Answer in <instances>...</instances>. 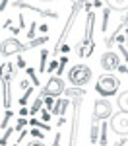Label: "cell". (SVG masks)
I'll return each instance as SVG.
<instances>
[{
  "instance_id": "cell-26",
  "label": "cell",
  "mask_w": 128,
  "mask_h": 146,
  "mask_svg": "<svg viewBox=\"0 0 128 146\" xmlns=\"http://www.w3.org/2000/svg\"><path fill=\"white\" fill-rule=\"evenodd\" d=\"M27 146H45V142L37 138V140H31V142H29V144H27Z\"/></svg>"
},
{
  "instance_id": "cell-35",
  "label": "cell",
  "mask_w": 128,
  "mask_h": 146,
  "mask_svg": "<svg viewBox=\"0 0 128 146\" xmlns=\"http://www.w3.org/2000/svg\"><path fill=\"white\" fill-rule=\"evenodd\" d=\"M6 4H8V0H2V10L6 8Z\"/></svg>"
},
{
  "instance_id": "cell-32",
  "label": "cell",
  "mask_w": 128,
  "mask_h": 146,
  "mask_svg": "<svg viewBox=\"0 0 128 146\" xmlns=\"http://www.w3.org/2000/svg\"><path fill=\"white\" fill-rule=\"evenodd\" d=\"M116 70H120V72H124V74H128V68H126V66H122V64H120V66L116 68Z\"/></svg>"
},
{
  "instance_id": "cell-22",
  "label": "cell",
  "mask_w": 128,
  "mask_h": 146,
  "mask_svg": "<svg viewBox=\"0 0 128 146\" xmlns=\"http://www.w3.org/2000/svg\"><path fill=\"white\" fill-rule=\"evenodd\" d=\"M60 66V60H51L49 62V66H47V72H53L54 68H58Z\"/></svg>"
},
{
  "instance_id": "cell-34",
  "label": "cell",
  "mask_w": 128,
  "mask_h": 146,
  "mask_svg": "<svg viewBox=\"0 0 128 146\" xmlns=\"http://www.w3.org/2000/svg\"><path fill=\"white\" fill-rule=\"evenodd\" d=\"M60 51H62V53H68L70 47H68V45H64V47H60Z\"/></svg>"
},
{
  "instance_id": "cell-33",
  "label": "cell",
  "mask_w": 128,
  "mask_h": 146,
  "mask_svg": "<svg viewBox=\"0 0 128 146\" xmlns=\"http://www.w3.org/2000/svg\"><path fill=\"white\" fill-rule=\"evenodd\" d=\"M27 113H29V109H25V107H23V109H20V115H22V117H25Z\"/></svg>"
},
{
  "instance_id": "cell-25",
  "label": "cell",
  "mask_w": 128,
  "mask_h": 146,
  "mask_svg": "<svg viewBox=\"0 0 128 146\" xmlns=\"http://www.w3.org/2000/svg\"><path fill=\"white\" fill-rule=\"evenodd\" d=\"M10 135H12V129H8V131L2 135V146H6V140H8V136H10Z\"/></svg>"
},
{
  "instance_id": "cell-11",
  "label": "cell",
  "mask_w": 128,
  "mask_h": 146,
  "mask_svg": "<svg viewBox=\"0 0 128 146\" xmlns=\"http://www.w3.org/2000/svg\"><path fill=\"white\" fill-rule=\"evenodd\" d=\"M116 103H118V109H122V111H128V90H126V92H122V94L118 96Z\"/></svg>"
},
{
  "instance_id": "cell-5",
  "label": "cell",
  "mask_w": 128,
  "mask_h": 146,
  "mask_svg": "<svg viewBox=\"0 0 128 146\" xmlns=\"http://www.w3.org/2000/svg\"><path fill=\"white\" fill-rule=\"evenodd\" d=\"M66 90V86H64V80L60 78V76H53V78H49V82L45 84V88H43V96H51V98H58L60 94H64Z\"/></svg>"
},
{
  "instance_id": "cell-18",
  "label": "cell",
  "mask_w": 128,
  "mask_h": 146,
  "mask_svg": "<svg viewBox=\"0 0 128 146\" xmlns=\"http://www.w3.org/2000/svg\"><path fill=\"white\" fill-rule=\"evenodd\" d=\"M109 16H111V8L103 12V31H107V23H109Z\"/></svg>"
},
{
  "instance_id": "cell-7",
  "label": "cell",
  "mask_w": 128,
  "mask_h": 146,
  "mask_svg": "<svg viewBox=\"0 0 128 146\" xmlns=\"http://www.w3.org/2000/svg\"><path fill=\"white\" fill-rule=\"evenodd\" d=\"M93 117H95V119H99V121L113 117V105H111V101H109V100H95Z\"/></svg>"
},
{
  "instance_id": "cell-9",
  "label": "cell",
  "mask_w": 128,
  "mask_h": 146,
  "mask_svg": "<svg viewBox=\"0 0 128 146\" xmlns=\"http://www.w3.org/2000/svg\"><path fill=\"white\" fill-rule=\"evenodd\" d=\"M107 6L111 10L124 12V10H128V0H107Z\"/></svg>"
},
{
  "instance_id": "cell-8",
  "label": "cell",
  "mask_w": 128,
  "mask_h": 146,
  "mask_svg": "<svg viewBox=\"0 0 128 146\" xmlns=\"http://www.w3.org/2000/svg\"><path fill=\"white\" fill-rule=\"evenodd\" d=\"M20 51H23V45L16 37H8V39L2 41V56H12Z\"/></svg>"
},
{
  "instance_id": "cell-21",
  "label": "cell",
  "mask_w": 128,
  "mask_h": 146,
  "mask_svg": "<svg viewBox=\"0 0 128 146\" xmlns=\"http://www.w3.org/2000/svg\"><path fill=\"white\" fill-rule=\"evenodd\" d=\"M25 125H29V123H27V121H25L23 117H20V119H18V123H16V129H18L20 133H22V131H23V127H25Z\"/></svg>"
},
{
  "instance_id": "cell-27",
  "label": "cell",
  "mask_w": 128,
  "mask_h": 146,
  "mask_svg": "<svg viewBox=\"0 0 128 146\" xmlns=\"http://www.w3.org/2000/svg\"><path fill=\"white\" fill-rule=\"evenodd\" d=\"M41 117H43V121H49V119H51V113H49V111H43V113H41Z\"/></svg>"
},
{
  "instance_id": "cell-30",
  "label": "cell",
  "mask_w": 128,
  "mask_h": 146,
  "mask_svg": "<svg viewBox=\"0 0 128 146\" xmlns=\"http://www.w3.org/2000/svg\"><path fill=\"white\" fill-rule=\"evenodd\" d=\"M53 146H60V135L54 136V142H53Z\"/></svg>"
},
{
  "instance_id": "cell-28",
  "label": "cell",
  "mask_w": 128,
  "mask_h": 146,
  "mask_svg": "<svg viewBox=\"0 0 128 146\" xmlns=\"http://www.w3.org/2000/svg\"><path fill=\"white\" fill-rule=\"evenodd\" d=\"M20 88H22V90H29V84H27L25 80H22V84H20Z\"/></svg>"
},
{
  "instance_id": "cell-10",
  "label": "cell",
  "mask_w": 128,
  "mask_h": 146,
  "mask_svg": "<svg viewBox=\"0 0 128 146\" xmlns=\"http://www.w3.org/2000/svg\"><path fill=\"white\" fill-rule=\"evenodd\" d=\"M68 103H70L68 100H60V101H56V103L53 105V109H51V111H53V115H60V117H64Z\"/></svg>"
},
{
  "instance_id": "cell-37",
  "label": "cell",
  "mask_w": 128,
  "mask_h": 146,
  "mask_svg": "<svg viewBox=\"0 0 128 146\" xmlns=\"http://www.w3.org/2000/svg\"><path fill=\"white\" fill-rule=\"evenodd\" d=\"M43 2H51V0H43Z\"/></svg>"
},
{
  "instance_id": "cell-6",
  "label": "cell",
  "mask_w": 128,
  "mask_h": 146,
  "mask_svg": "<svg viewBox=\"0 0 128 146\" xmlns=\"http://www.w3.org/2000/svg\"><path fill=\"white\" fill-rule=\"evenodd\" d=\"M99 64H101V68L107 70V72H115L116 68L120 66V58H118V55H116L115 51H107V53L101 55Z\"/></svg>"
},
{
  "instance_id": "cell-31",
  "label": "cell",
  "mask_w": 128,
  "mask_h": 146,
  "mask_svg": "<svg viewBox=\"0 0 128 146\" xmlns=\"http://www.w3.org/2000/svg\"><path fill=\"white\" fill-rule=\"evenodd\" d=\"M39 29H41V33H47V31H49V25H47V23H43Z\"/></svg>"
},
{
  "instance_id": "cell-17",
  "label": "cell",
  "mask_w": 128,
  "mask_h": 146,
  "mask_svg": "<svg viewBox=\"0 0 128 146\" xmlns=\"http://www.w3.org/2000/svg\"><path fill=\"white\" fill-rule=\"evenodd\" d=\"M47 56H49V51H41V72H45V70H47V66H45Z\"/></svg>"
},
{
  "instance_id": "cell-3",
  "label": "cell",
  "mask_w": 128,
  "mask_h": 146,
  "mask_svg": "<svg viewBox=\"0 0 128 146\" xmlns=\"http://www.w3.org/2000/svg\"><path fill=\"white\" fill-rule=\"evenodd\" d=\"M118 86H120V80L116 78V76H113V74H103V76H99L97 84H95V92L99 96H103V98H111V96L116 94Z\"/></svg>"
},
{
  "instance_id": "cell-13",
  "label": "cell",
  "mask_w": 128,
  "mask_h": 146,
  "mask_svg": "<svg viewBox=\"0 0 128 146\" xmlns=\"http://www.w3.org/2000/svg\"><path fill=\"white\" fill-rule=\"evenodd\" d=\"M97 135H99V123H97V119L93 117V121H91V142L93 144L97 142Z\"/></svg>"
},
{
  "instance_id": "cell-19",
  "label": "cell",
  "mask_w": 128,
  "mask_h": 146,
  "mask_svg": "<svg viewBox=\"0 0 128 146\" xmlns=\"http://www.w3.org/2000/svg\"><path fill=\"white\" fill-rule=\"evenodd\" d=\"M27 74L31 76V82H33V86H37V88H39V78H35V70H33V68H27Z\"/></svg>"
},
{
  "instance_id": "cell-12",
  "label": "cell",
  "mask_w": 128,
  "mask_h": 146,
  "mask_svg": "<svg viewBox=\"0 0 128 146\" xmlns=\"http://www.w3.org/2000/svg\"><path fill=\"white\" fill-rule=\"evenodd\" d=\"M43 100H45V96L41 94V96H39V98H37V100L33 101V105L29 107V113H31V115H37V111H41V105H43Z\"/></svg>"
},
{
  "instance_id": "cell-14",
  "label": "cell",
  "mask_w": 128,
  "mask_h": 146,
  "mask_svg": "<svg viewBox=\"0 0 128 146\" xmlns=\"http://www.w3.org/2000/svg\"><path fill=\"white\" fill-rule=\"evenodd\" d=\"M43 43H47V35L39 37V39H31V43H29L27 47H23V51H27V49H33V47H37V45H43Z\"/></svg>"
},
{
  "instance_id": "cell-2",
  "label": "cell",
  "mask_w": 128,
  "mask_h": 146,
  "mask_svg": "<svg viewBox=\"0 0 128 146\" xmlns=\"http://www.w3.org/2000/svg\"><path fill=\"white\" fill-rule=\"evenodd\" d=\"M91 76H93V72L87 64H74L68 72L70 84L76 86V88H83L85 84H89L91 82Z\"/></svg>"
},
{
  "instance_id": "cell-36",
  "label": "cell",
  "mask_w": 128,
  "mask_h": 146,
  "mask_svg": "<svg viewBox=\"0 0 128 146\" xmlns=\"http://www.w3.org/2000/svg\"><path fill=\"white\" fill-rule=\"evenodd\" d=\"M93 4H95V6H97V8H99V6H101V0H95V2H93Z\"/></svg>"
},
{
  "instance_id": "cell-24",
  "label": "cell",
  "mask_w": 128,
  "mask_h": 146,
  "mask_svg": "<svg viewBox=\"0 0 128 146\" xmlns=\"http://www.w3.org/2000/svg\"><path fill=\"white\" fill-rule=\"evenodd\" d=\"M53 100H54V98H51V96H47V98H45V105H47V109H53Z\"/></svg>"
},
{
  "instance_id": "cell-23",
  "label": "cell",
  "mask_w": 128,
  "mask_h": 146,
  "mask_svg": "<svg viewBox=\"0 0 128 146\" xmlns=\"http://www.w3.org/2000/svg\"><path fill=\"white\" fill-rule=\"evenodd\" d=\"M35 29H37V23H31V27H29V31H27V37H29V39H33L35 37Z\"/></svg>"
},
{
  "instance_id": "cell-16",
  "label": "cell",
  "mask_w": 128,
  "mask_h": 146,
  "mask_svg": "<svg viewBox=\"0 0 128 146\" xmlns=\"http://www.w3.org/2000/svg\"><path fill=\"white\" fill-rule=\"evenodd\" d=\"M66 62H68V56H62V58H60V66H58V74H56V76H62V72H64V66H66Z\"/></svg>"
},
{
  "instance_id": "cell-4",
  "label": "cell",
  "mask_w": 128,
  "mask_h": 146,
  "mask_svg": "<svg viewBox=\"0 0 128 146\" xmlns=\"http://www.w3.org/2000/svg\"><path fill=\"white\" fill-rule=\"evenodd\" d=\"M109 127H111L113 133H116V135H120V136H126L128 135V111H122V109L116 111L111 117Z\"/></svg>"
},
{
  "instance_id": "cell-20",
  "label": "cell",
  "mask_w": 128,
  "mask_h": 146,
  "mask_svg": "<svg viewBox=\"0 0 128 146\" xmlns=\"http://www.w3.org/2000/svg\"><path fill=\"white\" fill-rule=\"evenodd\" d=\"M31 94H33V90H31V88H29V90H25V94H23V98L20 100V103H22V105H25V103H27V100L31 98Z\"/></svg>"
},
{
  "instance_id": "cell-29",
  "label": "cell",
  "mask_w": 128,
  "mask_h": 146,
  "mask_svg": "<svg viewBox=\"0 0 128 146\" xmlns=\"http://www.w3.org/2000/svg\"><path fill=\"white\" fill-rule=\"evenodd\" d=\"M18 68H25V60L23 58H18Z\"/></svg>"
},
{
  "instance_id": "cell-1",
  "label": "cell",
  "mask_w": 128,
  "mask_h": 146,
  "mask_svg": "<svg viewBox=\"0 0 128 146\" xmlns=\"http://www.w3.org/2000/svg\"><path fill=\"white\" fill-rule=\"evenodd\" d=\"M68 100H74V119H72V136H70V146H76V136H78V125H80V109H81V100L85 92L81 88H68L64 90Z\"/></svg>"
},
{
  "instance_id": "cell-15",
  "label": "cell",
  "mask_w": 128,
  "mask_h": 146,
  "mask_svg": "<svg viewBox=\"0 0 128 146\" xmlns=\"http://www.w3.org/2000/svg\"><path fill=\"white\" fill-rule=\"evenodd\" d=\"M31 136H33V138H39V140H43V138H45V135L39 131V127H33V129H31Z\"/></svg>"
}]
</instances>
